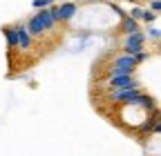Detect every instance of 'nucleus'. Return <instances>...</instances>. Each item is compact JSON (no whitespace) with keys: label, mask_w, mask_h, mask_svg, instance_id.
I'll list each match as a JSON object with an SVG mask.
<instances>
[{"label":"nucleus","mask_w":161,"mask_h":156,"mask_svg":"<svg viewBox=\"0 0 161 156\" xmlns=\"http://www.w3.org/2000/svg\"><path fill=\"white\" fill-rule=\"evenodd\" d=\"M16 36H18V47L20 49L31 47V34H29L27 25H16Z\"/></svg>","instance_id":"nucleus-5"},{"label":"nucleus","mask_w":161,"mask_h":156,"mask_svg":"<svg viewBox=\"0 0 161 156\" xmlns=\"http://www.w3.org/2000/svg\"><path fill=\"white\" fill-rule=\"evenodd\" d=\"M108 85H110V89H128V87H139L141 83L132 76H110Z\"/></svg>","instance_id":"nucleus-2"},{"label":"nucleus","mask_w":161,"mask_h":156,"mask_svg":"<svg viewBox=\"0 0 161 156\" xmlns=\"http://www.w3.org/2000/svg\"><path fill=\"white\" fill-rule=\"evenodd\" d=\"M141 91H139V87H128V89H112V94H110V101L112 103H130L132 98H136Z\"/></svg>","instance_id":"nucleus-3"},{"label":"nucleus","mask_w":161,"mask_h":156,"mask_svg":"<svg viewBox=\"0 0 161 156\" xmlns=\"http://www.w3.org/2000/svg\"><path fill=\"white\" fill-rule=\"evenodd\" d=\"M123 31L125 34H134V31H139V25H136V20H134V18L132 16H123Z\"/></svg>","instance_id":"nucleus-10"},{"label":"nucleus","mask_w":161,"mask_h":156,"mask_svg":"<svg viewBox=\"0 0 161 156\" xmlns=\"http://www.w3.org/2000/svg\"><path fill=\"white\" fill-rule=\"evenodd\" d=\"M141 20H146V23H152V20H157V13L154 11H143V13H141Z\"/></svg>","instance_id":"nucleus-12"},{"label":"nucleus","mask_w":161,"mask_h":156,"mask_svg":"<svg viewBox=\"0 0 161 156\" xmlns=\"http://www.w3.org/2000/svg\"><path fill=\"white\" fill-rule=\"evenodd\" d=\"M136 67H110L108 69V78L110 76H132Z\"/></svg>","instance_id":"nucleus-9"},{"label":"nucleus","mask_w":161,"mask_h":156,"mask_svg":"<svg viewBox=\"0 0 161 156\" xmlns=\"http://www.w3.org/2000/svg\"><path fill=\"white\" fill-rule=\"evenodd\" d=\"M38 18L43 20V27H45V31H49V29H54V25H56V18L52 16V11H49V7H43L38 11Z\"/></svg>","instance_id":"nucleus-7"},{"label":"nucleus","mask_w":161,"mask_h":156,"mask_svg":"<svg viewBox=\"0 0 161 156\" xmlns=\"http://www.w3.org/2000/svg\"><path fill=\"white\" fill-rule=\"evenodd\" d=\"M27 29H29V34H31V36H43V34H45L43 20L38 18V13H36V16H31L29 20H27Z\"/></svg>","instance_id":"nucleus-6"},{"label":"nucleus","mask_w":161,"mask_h":156,"mask_svg":"<svg viewBox=\"0 0 161 156\" xmlns=\"http://www.w3.org/2000/svg\"><path fill=\"white\" fill-rule=\"evenodd\" d=\"M5 38H7V45L14 49L18 47V36H16V27H5Z\"/></svg>","instance_id":"nucleus-11"},{"label":"nucleus","mask_w":161,"mask_h":156,"mask_svg":"<svg viewBox=\"0 0 161 156\" xmlns=\"http://www.w3.org/2000/svg\"><path fill=\"white\" fill-rule=\"evenodd\" d=\"M143 43H146V34H141V31L128 34L125 43H123V51H125V54H136V51H143Z\"/></svg>","instance_id":"nucleus-1"},{"label":"nucleus","mask_w":161,"mask_h":156,"mask_svg":"<svg viewBox=\"0 0 161 156\" xmlns=\"http://www.w3.org/2000/svg\"><path fill=\"white\" fill-rule=\"evenodd\" d=\"M49 5H54V0H34L36 9H43V7H49Z\"/></svg>","instance_id":"nucleus-13"},{"label":"nucleus","mask_w":161,"mask_h":156,"mask_svg":"<svg viewBox=\"0 0 161 156\" xmlns=\"http://www.w3.org/2000/svg\"><path fill=\"white\" fill-rule=\"evenodd\" d=\"M74 13H76V5H74V3H63V5L56 9V23H67V20H72Z\"/></svg>","instance_id":"nucleus-4"},{"label":"nucleus","mask_w":161,"mask_h":156,"mask_svg":"<svg viewBox=\"0 0 161 156\" xmlns=\"http://www.w3.org/2000/svg\"><path fill=\"white\" fill-rule=\"evenodd\" d=\"M159 36H161V34H159L157 27H150V29H148V38H152V40H159Z\"/></svg>","instance_id":"nucleus-14"},{"label":"nucleus","mask_w":161,"mask_h":156,"mask_svg":"<svg viewBox=\"0 0 161 156\" xmlns=\"http://www.w3.org/2000/svg\"><path fill=\"white\" fill-rule=\"evenodd\" d=\"M112 67H136V60H134V56H132V54H123V56L114 58Z\"/></svg>","instance_id":"nucleus-8"},{"label":"nucleus","mask_w":161,"mask_h":156,"mask_svg":"<svg viewBox=\"0 0 161 156\" xmlns=\"http://www.w3.org/2000/svg\"><path fill=\"white\" fill-rule=\"evenodd\" d=\"M152 125H154V121H146V123H141V125H139V132H148V129H152Z\"/></svg>","instance_id":"nucleus-15"},{"label":"nucleus","mask_w":161,"mask_h":156,"mask_svg":"<svg viewBox=\"0 0 161 156\" xmlns=\"http://www.w3.org/2000/svg\"><path fill=\"white\" fill-rule=\"evenodd\" d=\"M141 13H143V9H139V7H134V9L130 11V16L134 18V20H139V18H141Z\"/></svg>","instance_id":"nucleus-16"},{"label":"nucleus","mask_w":161,"mask_h":156,"mask_svg":"<svg viewBox=\"0 0 161 156\" xmlns=\"http://www.w3.org/2000/svg\"><path fill=\"white\" fill-rule=\"evenodd\" d=\"M150 7H152V11H159V9H161V3H159V0H152Z\"/></svg>","instance_id":"nucleus-17"}]
</instances>
